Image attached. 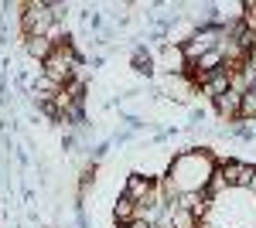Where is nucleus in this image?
<instances>
[{
  "label": "nucleus",
  "instance_id": "1",
  "mask_svg": "<svg viewBox=\"0 0 256 228\" xmlns=\"http://www.w3.org/2000/svg\"><path fill=\"white\" fill-rule=\"evenodd\" d=\"M239 106H242V95H239L236 89H229L226 95H218V99H216V109L226 116V119H239Z\"/></svg>",
  "mask_w": 256,
  "mask_h": 228
},
{
  "label": "nucleus",
  "instance_id": "2",
  "mask_svg": "<svg viewBox=\"0 0 256 228\" xmlns=\"http://www.w3.org/2000/svg\"><path fill=\"white\" fill-rule=\"evenodd\" d=\"M256 116V89L242 92V106H239V119H253Z\"/></svg>",
  "mask_w": 256,
  "mask_h": 228
},
{
  "label": "nucleus",
  "instance_id": "3",
  "mask_svg": "<svg viewBox=\"0 0 256 228\" xmlns=\"http://www.w3.org/2000/svg\"><path fill=\"white\" fill-rule=\"evenodd\" d=\"M246 191H250V194H256V171H253V177H250V184H246Z\"/></svg>",
  "mask_w": 256,
  "mask_h": 228
}]
</instances>
